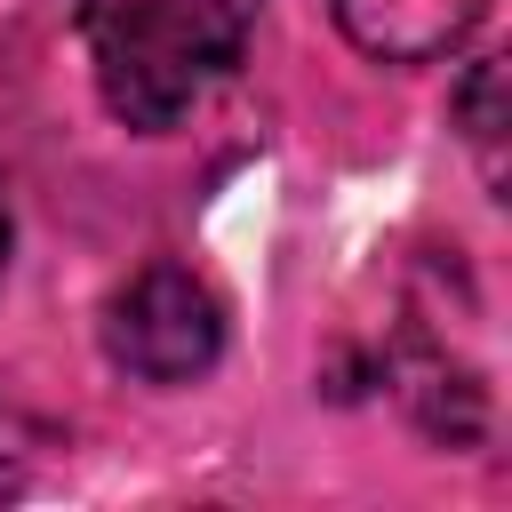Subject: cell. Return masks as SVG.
Masks as SVG:
<instances>
[{
    "label": "cell",
    "mask_w": 512,
    "mask_h": 512,
    "mask_svg": "<svg viewBox=\"0 0 512 512\" xmlns=\"http://www.w3.org/2000/svg\"><path fill=\"white\" fill-rule=\"evenodd\" d=\"M80 40L112 120L160 136L240 72L248 0H80Z\"/></svg>",
    "instance_id": "1"
},
{
    "label": "cell",
    "mask_w": 512,
    "mask_h": 512,
    "mask_svg": "<svg viewBox=\"0 0 512 512\" xmlns=\"http://www.w3.org/2000/svg\"><path fill=\"white\" fill-rule=\"evenodd\" d=\"M104 352L144 384H192L224 352V312L184 264H144L104 312Z\"/></svg>",
    "instance_id": "2"
},
{
    "label": "cell",
    "mask_w": 512,
    "mask_h": 512,
    "mask_svg": "<svg viewBox=\"0 0 512 512\" xmlns=\"http://www.w3.org/2000/svg\"><path fill=\"white\" fill-rule=\"evenodd\" d=\"M480 8L488 0H336V24L376 64H432L480 24Z\"/></svg>",
    "instance_id": "3"
},
{
    "label": "cell",
    "mask_w": 512,
    "mask_h": 512,
    "mask_svg": "<svg viewBox=\"0 0 512 512\" xmlns=\"http://www.w3.org/2000/svg\"><path fill=\"white\" fill-rule=\"evenodd\" d=\"M456 120H464V136H472V152H480V176L504 184V152H496V136H504V64H496V56L472 64V80H464V96H456Z\"/></svg>",
    "instance_id": "4"
},
{
    "label": "cell",
    "mask_w": 512,
    "mask_h": 512,
    "mask_svg": "<svg viewBox=\"0 0 512 512\" xmlns=\"http://www.w3.org/2000/svg\"><path fill=\"white\" fill-rule=\"evenodd\" d=\"M0 272H8V184H0Z\"/></svg>",
    "instance_id": "5"
}]
</instances>
